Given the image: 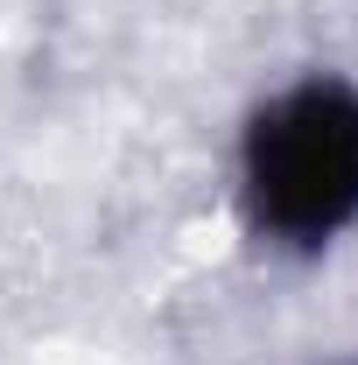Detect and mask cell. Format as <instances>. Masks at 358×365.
<instances>
[{"label": "cell", "instance_id": "obj_1", "mask_svg": "<svg viewBox=\"0 0 358 365\" xmlns=\"http://www.w3.org/2000/svg\"><path fill=\"white\" fill-rule=\"evenodd\" d=\"M232 197L267 253H330L358 225V78L302 71L274 85L239 127Z\"/></svg>", "mask_w": 358, "mask_h": 365}]
</instances>
